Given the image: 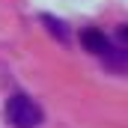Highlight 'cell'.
I'll list each match as a JSON object with an SVG mask.
<instances>
[{
	"mask_svg": "<svg viewBox=\"0 0 128 128\" xmlns=\"http://www.w3.org/2000/svg\"><path fill=\"white\" fill-rule=\"evenodd\" d=\"M80 42H84V48H86L90 54L104 57V60L113 66V68H122V63H125V48H116V45H113V42L104 36V30L90 27V30L80 33Z\"/></svg>",
	"mask_w": 128,
	"mask_h": 128,
	"instance_id": "6da1fadb",
	"label": "cell"
},
{
	"mask_svg": "<svg viewBox=\"0 0 128 128\" xmlns=\"http://www.w3.org/2000/svg\"><path fill=\"white\" fill-rule=\"evenodd\" d=\"M45 24H51V33H54V36H60V42H66V36H68V33H66V24H63V21H54L51 15H45Z\"/></svg>",
	"mask_w": 128,
	"mask_h": 128,
	"instance_id": "3957f363",
	"label": "cell"
},
{
	"mask_svg": "<svg viewBox=\"0 0 128 128\" xmlns=\"http://www.w3.org/2000/svg\"><path fill=\"white\" fill-rule=\"evenodd\" d=\"M6 119L15 128H39L42 125V110L33 98L18 92V96H12L6 101Z\"/></svg>",
	"mask_w": 128,
	"mask_h": 128,
	"instance_id": "7a4b0ae2",
	"label": "cell"
}]
</instances>
